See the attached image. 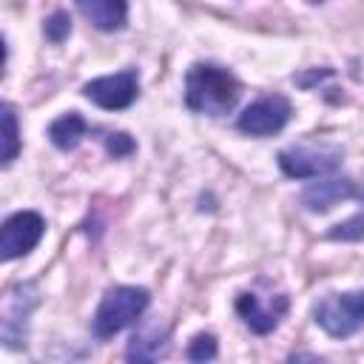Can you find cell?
<instances>
[{
  "instance_id": "obj_5",
  "label": "cell",
  "mask_w": 364,
  "mask_h": 364,
  "mask_svg": "<svg viewBox=\"0 0 364 364\" xmlns=\"http://www.w3.org/2000/svg\"><path fill=\"white\" fill-rule=\"evenodd\" d=\"M290 119V102L287 97L282 94H267V97H259L256 102H250L239 119H236V128L242 134H250V136H270L276 131H282Z\"/></svg>"
},
{
  "instance_id": "obj_9",
  "label": "cell",
  "mask_w": 364,
  "mask_h": 364,
  "mask_svg": "<svg viewBox=\"0 0 364 364\" xmlns=\"http://www.w3.org/2000/svg\"><path fill=\"white\" fill-rule=\"evenodd\" d=\"M236 313L242 316V321L253 333L264 336V333L276 330L279 321H282V316L287 313V296L279 293V296H270L267 301H262V296H256V293H239Z\"/></svg>"
},
{
  "instance_id": "obj_14",
  "label": "cell",
  "mask_w": 364,
  "mask_h": 364,
  "mask_svg": "<svg viewBox=\"0 0 364 364\" xmlns=\"http://www.w3.org/2000/svg\"><path fill=\"white\" fill-rule=\"evenodd\" d=\"M20 139H17V117L9 102H3V162L9 165L17 156Z\"/></svg>"
},
{
  "instance_id": "obj_3",
  "label": "cell",
  "mask_w": 364,
  "mask_h": 364,
  "mask_svg": "<svg viewBox=\"0 0 364 364\" xmlns=\"http://www.w3.org/2000/svg\"><path fill=\"white\" fill-rule=\"evenodd\" d=\"M316 324L333 336L347 338L364 327V290L355 293H330L313 307Z\"/></svg>"
},
{
  "instance_id": "obj_10",
  "label": "cell",
  "mask_w": 364,
  "mask_h": 364,
  "mask_svg": "<svg viewBox=\"0 0 364 364\" xmlns=\"http://www.w3.org/2000/svg\"><path fill=\"white\" fill-rule=\"evenodd\" d=\"M350 196H355V182L347 179V176H341V179L333 176V179H324V182H313L301 193V205L313 213H324V210H330L333 205H338Z\"/></svg>"
},
{
  "instance_id": "obj_17",
  "label": "cell",
  "mask_w": 364,
  "mask_h": 364,
  "mask_svg": "<svg viewBox=\"0 0 364 364\" xmlns=\"http://www.w3.org/2000/svg\"><path fill=\"white\" fill-rule=\"evenodd\" d=\"M361 236H364V213H355L353 219H347L330 230V239H361Z\"/></svg>"
},
{
  "instance_id": "obj_12",
  "label": "cell",
  "mask_w": 364,
  "mask_h": 364,
  "mask_svg": "<svg viewBox=\"0 0 364 364\" xmlns=\"http://www.w3.org/2000/svg\"><path fill=\"white\" fill-rule=\"evenodd\" d=\"M85 131H88L85 119H82L77 111H68V114L57 117V119L48 125V139H51L57 148L71 151V148H77V142L85 136Z\"/></svg>"
},
{
  "instance_id": "obj_4",
  "label": "cell",
  "mask_w": 364,
  "mask_h": 364,
  "mask_svg": "<svg viewBox=\"0 0 364 364\" xmlns=\"http://www.w3.org/2000/svg\"><path fill=\"white\" fill-rule=\"evenodd\" d=\"M279 165L293 179H316L341 165V154L330 145H293L279 154Z\"/></svg>"
},
{
  "instance_id": "obj_13",
  "label": "cell",
  "mask_w": 364,
  "mask_h": 364,
  "mask_svg": "<svg viewBox=\"0 0 364 364\" xmlns=\"http://www.w3.org/2000/svg\"><path fill=\"white\" fill-rule=\"evenodd\" d=\"M165 353H168V333H159V330H142L128 344L131 361H156Z\"/></svg>"
},
{
  "instance_id": "obj_19",
  "label": "cell",
  "mask_w": 364,
  "mask_h": 364,
  "mask_svg": "<svg viewBox=\"0 0 364 364\" xmlns=\"http://www.w3.org/2000/svg\"><path fill=\"white\" fill-rule=\"evenodd\" d=\"M310 3H321V0H310Z\"/></svg>"
},
{
  "instance_id": "obj_1",
  "label": "cell",
  "mask_w": 364,
  "mask_h": 364,
  "mask_svg": "<svg viewBox=\"0 0 364 364\" xmlns=\"http://www.w3.org/2000/svg\"><path fill=\"white\" fill-rule=\"evenodd\" d=\"M239 100V80L213 63H196L185 77V105L196 114L222 117Z\"/></svg>"
},
{
  "instance_id": "obj_8",
  "label": "cell",
  "mask_w": 364,
  "mask_h": 364,
  "mask_svg": "<svg viewBox=\"0 0 364 364\" xmlns=\"http://www.w3.org/2000/svg\"><path fill=\"white\" fill-rule=\"evenodd\" d=\"M37 304V287L34 284H17L9 290L3 304V341L6 347H23L28 336V316Z\"/></svg>"
},
{
  "instance_id": "obj_16",
  "label": "cell",
  "mask_w": 364,
  "mask_h": 364,
  "mask_svg": "<svg viewBox=\"0 0 364 364\" xmlns=\"http://www.w3.org/2000/svg\"><path fill=\"white\" fill-rule=\"evenodd\" d=\"M43 31H46V37H48L51 43H63V40L71 34V17H68L65 11H54V14L46 20Z\"/></svg>"
},
{
  "instance_id": "obj_15",
  "label": "cell",
  "mask_w": 364,
  "mask_h": 364,
  "mask_svg": "<svg viewBox=\"0 0 364 364\" xmlns=\"http://www.w3.org/2000/svg\"><path fill=\"white\" fill-rule=\"evenodd\" d=\"M213 355H216V338L210 333L193 336V341L188 344V358L191 361H210Z\"/></svg>"
},
{
  "instance_id": "obj_18",
  "label": "cell",
  "mask_w": 364,
  "mask_h": 364,
  "mask_svg": "<svg viewBox=\"0 0 364 364\" xmlns=\"http://www.w3.org/2000/svg\"><path fill=\"white\" fill-rule=\"evenodd\" d=\"M105 148L111 156H128L134 151V139L122 131H111V134H105Z\"/></svg>"
},
{
  "instance_id": "obj_7",
  "label": "cell",
  "mask_w": 364,
  "mask_h": 364,
  "mask_svg": "<svg viewBox=\"0 0 364 364\" xmlns=\"http://www.w3.org/2000/svg\"><path fill=\"white\" fill-rule=\"evenodd\" d=\"M43 230H46V222L34 210H20V213L9 216L3 222V230H0V256L6 262L26 256L40 242Z\"/></svg>"
},
{
  "instance_id": "obj_6",
  "label": "cell",
  "mask_w": 364,
  "mask_h": 364,
  "mask_svg": "<svg viewBox=\"0 0 364 364\" xmlns=\"http://www.w3.org/2000/svg\"><path fill=\"white\" fill-rule=\"evenodd\" d=\"M82 94H85L94 105H100V108H105V111H122V108H128V105L136 100V94H139V74H136L134 68H125V71H119V74L97 77V80L85 82Z\"/></svg>"
},
{
  "instance_id": "obj_11",
  "label": "cell",
  "mask_w": 364,
  "mask_h": 364,
  "mask_svg": "<svg viewBox=\"0 0 364 364\" xmlns=\"http://www.w3.org/2000/svg\"><path fill=\"white\" fill-rule=\"evenodd\" d=\"M80 14L100 31H117L125 26L128 0H74Z\"/></svg>"
},
{
  "instance_id": "obj_2",
  "label": "cell",
  "mask_w": 364,
  "mask_h": 364,
  "mask_svg": "<svg viewBox=\"0 0 364 364\" xmlns=\"http://www.w3.org/2000/svg\"><path fill=\"white\" fill-rule=\"evenodd\" d=\"M148 301H151V293L145 287H128V284L111 287L102 296V301H100V307L94 313V321H91L94 336L97 338L117 336L119 330H125L128 324H134L145 313Z\"/></svg>"
}]
</instances>
